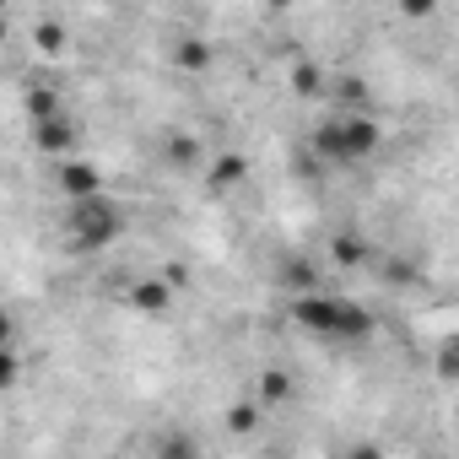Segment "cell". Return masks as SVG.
<instances>
[{"label":"cell","instance_id":"obj_12","mask_svg":"<svg viewBox=\"0 0 459 459\" xmlns=\"http://www.w3.org/2000/svg\"><path fill=\"white\" fill-rule=\"evenodd\" d=\"M330 255H335V265H362V260H368V238H362V233H341V238L330 244Z\"/></svg>","mask_w":459,"mask_h":459},{"label":"cell","instance_id":"obj_15","mask_svg":"<svg viewBox=\"0 0 459 459\" xmlns=\"http://www.w3.org/2000/svg\"><path fill=\"white\" fill-rule=\"evenodd\" d=\"M28 114H33V119H49V114H65V103H60V92L39 87V92L28 98Z\"/></svg>","mask_w":459,"mask_h":459},{"label":"cell","instance_id":"obj_16","mask_svg":"<svg viewBox=\"0 0 459 459\" xmlns=\"http://www.w3.org/2000/svg\"><path fill=\"white\" fill-rule=\"evenodd\" d=\"M33 44H39L44 55H60V49H65V28H60V22H44V28L33 33Z\"/></svg>","mask_w":459,"mask_h":459},{"label":"cell","instance_id":"obj_9","mask_svg":"<svg viewBox=\"0 0 459 459\" xmlns=\"http://www.w3.org/2000/svg\"><path fill=\"white\" fill-rule=\"evenodd\" d=\"M211 60H216V49L205 39H178L173 44V71H205Z\"/></svg>","mask_w":459,"mask_h":459},{"label":"cell","instance_id":"obj_1","mask_svg":"<svg viewBox=\"0 0 459 459\" xmlns=\"http://www.w3.org/2000/svg\"><path fill=\"white\" fill-rule=\"evenodd\" d=\"M287 319H292L303 335H314V341H368V335H373V308L357 303V298H335V292H325V287L298 292V298L287 303Z\"/></svg>","mask_w":459,"mask_h":459},{"label":"cell","instance_id":"obj_4","mask_svg":"<svg viewBox=\"0 0 459 459\" xmlns=\"http://www.w3.org/2000/svg\"><path fill=\"white\" fill-rule=\"evenodd\" d=\"M60 195L65 200H87V195H103V173L87 162V157H60V173H55Z\"/></svg>","mask_w":459,"mask_h":459},{"label":"cell","instance_id":"obj_11","mask_svg":"<svg viewBox=\"0 0 459 459\" xmlns=\"http://www.w3.org/2000/svg\"><path fill=\"white\" fill-rule=\"evenodd\" d=\"M162 152H168V162H178V168H195V162L205 157L195 135H168V141H162Z\"/></svg>","mask_w":459,"mask_h":459},{"label":"cell","instance_id":"obj_3","mask_svg":"<svg viewBox=\"0 0 459 459\" xmlns=\"http://www.w3.org/2000/svg\"><path fill=\"white\" fill-rule=\"evenodd\" d=\"M65 227H71V244H76V249L98 255V249H108V244L125 233V211H119L108 195H87V200H71Z\"/></svg>","mask_w":459,"mask_h":459},{"label":"cell","instance_id":"obj_10","mask_svg":"<svg viewBox=\"0 0 459 459\" xmlns=\"http://www.w3.org/2000/svg\"><path fill=\"white\" fill-rule=\"evenodd\" d=\"M287 82H292V92H298V98H319V87H325V76H319V65H314V60H298Z\"/></svg>","mask_w":459,"mask_h":459},{"label":"cell","instance_id":"obj_19","mask_svg":"<svg viewBox=\"0 0 459 459\" xmlns=\"http://www.w3.org/2000/svg\"><path fill=\"white\" fill-rule=\"evenodd\" d=\"M265 6H271V12H292V6H298V0H265Z\"/></svg>","mask_w":459,"mask_h":459},{"label":"cell","instance_id":"obj_13","mask_svg":"<svg viewBox=\"0 0 459 459\" xmlns=\"http://www.w3.org/2000/svg\"><path fill=\"white\" fill-rule=\"evenodd\" d=\"M335 103L341 108H368V82L362 76H341L335 82Z\"/></svg>","mask_w":459,"mask_h":459},{"label":"cell","instance_id":"obj_2","mask_svg":"<svg viewBox=\"0 0 459 459\" xmlns=\"http://www.w3.org/2000/svg\"><path fill=\"white\" fill-rule=\"evenodd\" d=\"M308 146H314L319 162L351 168V162L378 157V146H384V125L373 119V108H335V114H325V119L314 125Z\"/></svg>","mask_w":459,"mask_h":459},{"label":"cell","instance_id":"obj_6","mask_svg":"<svg viewBox=\"0 0 459 459\" xmlns=\"http://www.w3.org/2000/svg\"><path fill=\"white\" fill-rule=\"evenodd\" d=\"M173 276H141V281H130V292H125V303L135 308V314H168L173 308Z\"/></svg>","mask_w":459,"mask_h":459},{"label":"cell","instance_id":"obj_8","mask_svg":"<svg viewBox=\"0 0 459 459\" xmlns=\"http://www.w3.org/2000/svg\"><path fill=\"white\" fill-rule=\"evenodd\" d=\"M244 178H249V162H244L238 152H216V162H211V173H205L211 189H233V184H244Z\"/></svg>","mask_w":459,"mask_h":459},{"label":"cell","instance_id":"obj_18","mask_svg":"<svg viewBox=\"0 0 459 459\" xmlns=\"http://www.w3.org/2000/svg\"><path fill=\"white\" fill-rule=\"evenodd\" d=\"M437 6H443V0H400V17H405V22H427Z\"/></svg>","mask_w":459,"mask_h":459},{"label":"cell","instance_id":"obj_7","mask_svg":"<svg viewBox=\"0 0 459 459\" xmlns=\"http://www.w3.org/2000/svg\"><path fill=\"white\" fill-rule=\"evenodd\" d=\"M314 287H325V281H319V265H314L308 255H292V260H281V292H287V298H298V292H314Z\"/></svg>","mask_w":459,"mask_h":459},{"label":"cell","instance_id":"obj_14","mask_svg":"<svg viewBox=\"0 0 459 459\" xmlns=\"http://www.w3.org/2000/svg\"><path fill=\"white\" fill-rule=\"evenodd\" d=\"M287 394H292V378H287L281 368H271V373L260 378V405H281Z\"/></svg>","mask_w":459,"mask_h":459},{"label":"cell","instance_id":"obj_17","mask_svg":"<svg viewBox=\"0 0 459 459\" xmlns=\"http://www.w3.org/2000/svg\"><path fill=\"white\" fill-rule=\"evenodd\" d=\"M255 421H260V405H255V400H244V405L227 411V427H233V432H249Z\"/></svg>","mask_w":459,"mask_h":459},{"label":"cell","instance_id":"obj_5","mask_svg":"<svg viewBox=\"0 0 459 459\" xmlns=\"http://www.w3.org/2000/svg\"><path fill=\"white\" fill-rule=\"evenodd\" d=\"M33 146L44 157H76V125L65 114H49V119H33Z\"/></svg>","mask_w":459,"mask_h":459},{"label":"cell","instance_id":"obj_20","mask_svg":"<svg viewBox=\"0 0 459 459\" xmlns=\"http://www.w3.org/2000/svg\"><path fill=\"white\" fill-rule=\"evenodd\" d=\"M454 346H459V330H454Z\"/></svg>","mask_w":459,"mask_h":459}]
</instances>
